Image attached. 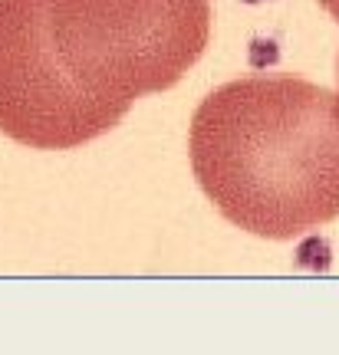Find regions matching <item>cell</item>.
I'll return each instance as SVG.
<instances>
[{
  "mask_svg": "<svg viewBox=\"0 0 339 355\" xmlns=\"http://www.w3.org/2000/svg\"><path fill=\"white\" fill-rule=\"evenodd\" d=\"M126 102L102 99L69 76L50 37V0H0V132L66 152L113 132Z\"/></svg>",
  "mask_w": 339,
  "mask_h": 355,
  "instance_id": "3957f363",
  "label": "cell"
},
{
  "mask_svg": "<svg viewBox=\"0 0 339 355\" xmlns=\"http://www.w3.org/2000/svg\"><path fill=\"white\" fill-rule=\"evenodd\" d=\"M50 37L79 86L132 105L201 60L211 0H50Z\"/></svg>",
  "mask_w": 339,
  "mask_h": 355,
  "instance_id": "7a4b0ae2",
  "label": "cell"
},
{
  "mask_svg": "<svg viewBox=\"0 0 339 355\" xmlns=\"http://www.w3.org/2000/svg\"><path fill=\"white\" fill-rule=\"evenodd\" d=\"M320 7H323L329 17H336L339 20V0H320Z\"/></svg>",
  "mask_w": 339,
  "mask_h": 355,
  "instance_id": "277c9868",
  "label": "cell"
},
{
  "mask_svg": "<svg viewBox=\"0 0 339 355\" xmlns=\"http://www.w3.org/2000/svg\"><path fill=\"white\" fill-rule=\"evenodd\" d=\"M191 168L221 214L267 241L339 217V96L297 76H247L195 109Z\"/></svg>",
  "mask_w": 339,
  "mask_h": 355,
  "instance_id": "6da1fadb",
  "label": "cell"
}]
</instances>
